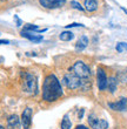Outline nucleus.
<instances>
[{"label": "nucleus", "mask_w": 127, "mask_h": 129, "mask_svg": "<svg viewBox=\"0 0 127 129\" xmlns=\"http://www.w3.org/2000/svg\"><path fill=\"white\" fill-rule=\"evenodd\" d=\"M84 112H85L84 109H80V112H79V115H78V117H79V119H81V117H83V116H84Z\"/></svg>", "instance_id": "22"}, {"label": "nucleus", "mask_w": 127, "mask_h": 129, "mask_svg": "<svg viewBox=\"0 0 127 129\" xmlns=\"http://www.w3.org/2000/svg\"><path fill=\"white\" fill-rule=\"evenodd\" d=\"M121 10H122V11H124V12H125V13L127 14V10H126V8H124V7H121Z\"/></svg>", "instance_id": "24"}, {"label": "nucleus", "mask_w": 127, "mask_h": 129, "mask_svg": "<svg viewBox=\"0 0 127 129\" xmlns=\"http://www.w3.org/2000/svg\"><path fill=\"white\" fill-rule=\"evenodd\" d=\"M21 124V119L18 115L13 114L7 119V129H19Z\"/></svg>", "instance_id": "10"}, {"label": "nucleus", "mask_w": 127, "mask_h": 129, "mask_svg": "<svg viewBox=\"0 0 127 129\" xmlns=\"http://www.w3.org/2000/svg\"><path fill=\"white\" fill-rule=\"evenodd\" d=\"M86 81H87V80H81L79 76H77V75L74 74V73H72V72L66 73L65 76H64V83H65L66 87L68 89L81 88Z\"/></svg>", "instance_id": "3"}, {"label": "nucleus", "mask_w": 127, "mask_h": 129, "mask_svg": "<svg viewBox=\"0 0 127 129\" xmlns=\"http://www.w3.org/2000/svg\"><path fill=\"white\" fill-rule=\"evenodd\" d=\"M64 94L62 87L54 74H49L45 78L42 86V99L47 102H53L58 100Z\"/></svg>", "instance_id": "1"}, {"label": "nucleus", "mask_w": 127, "mask_h": 129, "mask_svg": "<svg viewBox=\"0 0 127 129\" xmlns=\"http://www.w3.org/2000/svg\"><path fill=\"white\" fill-rule=\"evenodd\" d=\"M71 72L74 73L77 76H79L81 80H88V78L91 76L89 67L84 61H77L72 66Z\"/></svg>", "instance_id": "4"}, {"label": "nucleus", "mask_w": 127, "mask_h": 129, "mask_svg": "<svg viewBox=\"0 0 127 129\" xmlns=\"http://www.w3.org/2000/svg\"><path fill=\"white\" fill-rule=\"evenodd\" d=\"M0 1H6V0H0Z\"/></svg>", "instance_id": "26"}, {"label": "nucleus", "mask_w": 127, "mask_h": 129, "mask_svg": "<svg viewBox=\"0 0 127 129\" xmlns=\"http://www.w3.org/2000/svg\"><path fill=\"white\" fill-rule=\"evenodd\" d=\"M117 86H118V79L115 78V76H111V78L107 80V89H108L111 93L115 92Z\"/></svg>", "instance_id": "13"}, {"label": "nucleus", "mask_w": 127, "mask_h": 129, "mask_svg": "<svg viewBox=\"0 0 127 129\" xmlns=\"http://www.w3.org/2000/svg\"><path fill=\"white\" fill-rule=\"evenodd\" d=\"M75 129H89V128H87V127L84 126V124H79V126L75 127Z\"/></svg>", "instance_id": "21"}, {"label": "nucleus", "mask_w": 127, "mask_h": 129, "mask_svg": "<svg viewBox=\"0 0 127 129\" xmlns=\"http://www.w3.org/2000/svg\"><path fill=\"white\" fill-rule=\"evenodd\" d=\"M39 31V27L37 26V25H32V24H26L24 26V32H37L38 33Z\"/></svg>", "instance_id": "17"}, {"label": "nucleus", "mask_w": 127, "mask_h": 129, "mask_svg": "<svg viewBox=\"0 0 127 129\" xmlns=\"http://www.w3.org/2000/svg\"><path fill=\"white\" fill-rule=\"evenodd\" d=\"M22 90L27 94H37L38 93V81L33 74L24 73L22 74Z\"/></svg>", "instance_id": "2"}, {"label": "nucleus", "mask_w": 127, "mask_h": 129, "mask_svg": "<svg viewBox=\"0 0 127 129\" xmlns=\"http://www.w3.org/2000/svg\"><path fill=\"white\" fill-rule=\"evenodd\" d=\"M20 35L22 38H26L28 40L33 41V42H40V41L44 40V37L42 35H38V34H33V33H30V32H24L21 31Z\"/></svg>", "instance_id": "11"}, {"label": "nucleus", "mask_w": 127, "mask_h": 129, "mask_svg": "<svg viewBox=\"0 0 127 129\" xmlns=\"http://www.w3.org/2000/svg\"><path fill=\"white\" fill-rule=\"evenodd\" d=\"M107 76L106 73L103 68H98L96 72V83H98V88L99 90H105L107 88Z\"/></svg>", "instance_id": "6"}, {"label": "nucleus", "mask_w": 127, "mask_h": 129, "mask_svg": "<svg viewBox=\"0 0 127 129\" xmlns=\"http://www.w3.org/2000/svg\"><path fill=\"white\" fill-rule=\"evenodd\" d=\"M32 122V109L26 108L21 114V124L24 127V129H28L31 127Z\"/></svg>", "instance_id": "9"}, {"label": "nucleus", "mask_w": 127, "mask_h": 129, "mask_svg": "<svg viewBox=\"0 0 127 129\" xmlns=\"http://www.w3.org/2000/svg\"><path fill=\"white\" fill-rule=\"evenodd\" d=\"M71 128H72V122H71L68 115H65L61 121V129H71Z\"/></svg>", "instance_id": "16"}, {"label": "nucleus", "mask_w": 127, "mask_h": 129, "mask_svg": "<svg viewBox=\"0 0 127 129\" xmlns=\"http://www.w3.org/2000/svg\"><path fill=\"white\" fill-rule=\"evenodd\" d=\"M87 45H88V38L86 37V35H83V37L79 38V40L77 41L75 49L78 52H81V51H84V49L87 47Z\"/></svg>", "instance_id": "12"}, {"label": "nucleus", "mask_w": 127, "mask_h": 129, "mask_svg": "<svg viewBox=\"0 0 127 129\" xmlns=\"http://www.w3.org/2000/svg\"><path fill=\"white\" fill-rule=\"evenodd\" d=\"M0 129H5V128H4V127L1 126V124H0Z\"/></svg>", "instance_id": "25"}, {"label": "nucleus", "mask_w": 127, "mask_h": 129, "mask_svg": "<svg viewBox=\"0 0 127 129\" xmlns=\"http://www.w3.org/2000/svg\"><path fill=\"white\" fill-rule=\"evenodd\" d=\"M59 38H60V40L61 41H71L73 38H74V34H73L72 32H69V31H64V32L60 33Z\"/></svg>", "instance_id": "15"}, {"label": "nucleus", "mask_w": 127, "mask_h": 129, "mask_svg": "<svg viewBox=\"0 0 127 129\" xmlns=\"http://www.w3.org/2000/svg\"><path fill=\"white\" fill-rule=\"evenodd\" d=\"M7 44H10L8 40H0V45H7Z\"/></svg>", "instance_id": "23"}, {"label": "nucleus", "mask_w": 127, "mask_h": 129, "mask_svg": "<svg viewBox=\"0 0 127 129\" xmlns=\"http://www.w3.org/2000/svg\"><path fill=\"white\" fill-rule=\"evenodd\" d=\"M71 27H84L83 24H78V22H73V24H69L66 26V28H71Z\"/></svg>", "instance_id": "20"}, {"label": "nucleus", "mask_w": 127, "mask_h": 129, "mask_svg": "<svg viewBox=\"0 0 127 129\" xmlns=\"http://www.w3.org/2000/svg\"><path fill=\"white\" fill-rule=\"evenodd\" d=\"M98 8L96 0H85V10L88 12H94Z\"/></svg>", "instance_id": "14"}, {"label": "nucleus", "mask_w": 127, "mask_h": 129, "mask_svg": "<svg viewBox=\"0 0 127 129\" xmlns=\"http://www.w3.org/2000/svg\"><path fill=\"white\" fill-rule=\"evenodd\" d=\"M39 4L47 10H54L64 6L66 4V0H39Z\"/></svg>", "instance_id": "7"}, {"label": "nucleus", "mask_w": 127, "mask_h": 129, "mask_svg": "<svg viewBox=\"0 0 127 129\" xmlns=\"http://www.w3.org/2000/svg\"><path fill=\"white\" fill-rule=\"evenodd\" d=\"M108 107L115 112H127V99L121 98L120 100H118L115 102H110Z\"/></svg>", "instance_id": "8"}, {"label": "nucleus", "mask_w": 127, "mask_h": 129, "mask_svg": "<svg viewBox=\"0 0 127 129\" xmlns=\"http://www.w3.org/2000/svg\"><path fill=\"white\" fill-rule=\"evenodd\" d=\"M115 49H117L119 53L127 52V44L126 42H118L117 46H115Z\"/></svg>", "instance_id": "18"}, {"label": "nucleus", "mask_w": 127, "mask_h": 129, "mask_svg": "<svg viewBox=\"0 0 127 129\" xmlns=\"http://www.w3.org/2000/svg\"><path fill=\"white\" fill-rule=\"evenodd\" d=\"M71 6L73 7V8H75V10H78V11H84L85 8H84L81 5H80L78 1H71Z\"/></svg>", "instance_id": "19"}, {"label": "nucleus", "mask_w": 127, "mask_h": 129, "mask_svg": "<svg viewBox=\"0 0 127 129\" xmlns=\"http://www.w3.org/2000/svg\"><path fill=\"white\" fill-rule=\"evenodd\" d=\"M88 123L93 129H107L108 128V122H107L106 120L98 119L94 114H91L88 116Z\"/></svg>", "instance_id": "5"}]
</instances>
